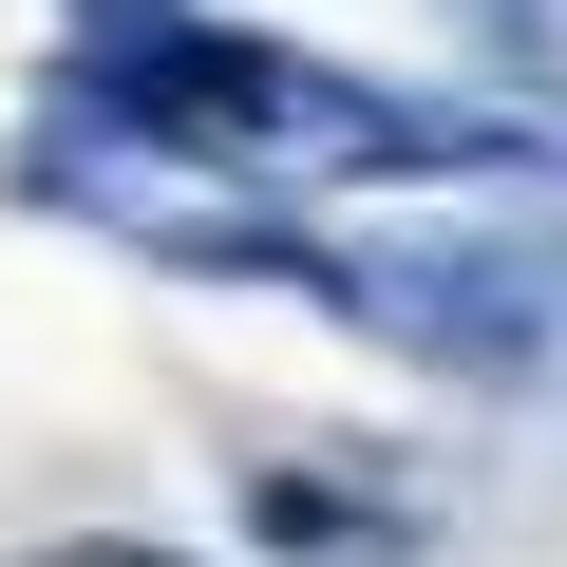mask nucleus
<instances>
[{"mask_svg": "<svg viewBox=\"0 0 567 567\" xmlns=\"http://www.w3.org/2000/svg\"><path fill=\"white\" fill-rule=\"evenodd\" d=\"M39 567H171V548H114V529H95V548H39Z\"/></svg>", "mask_w": 567, "mask_h": 567, "instance_id": "nucleus-1", "label": "nucleus"}]
</instances>
